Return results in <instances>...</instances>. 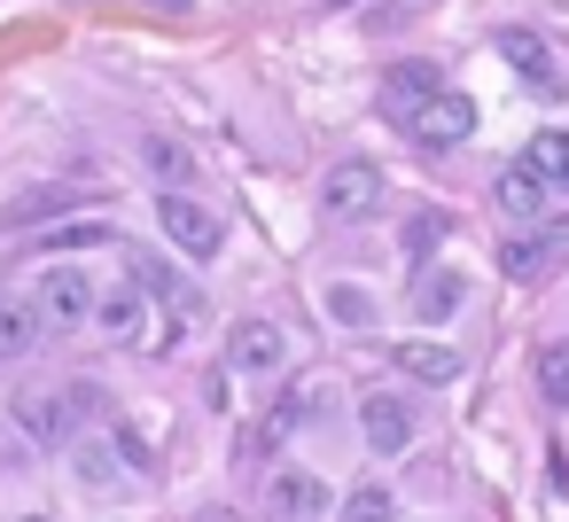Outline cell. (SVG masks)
<instances>
[{
    "label": "cell",
    "mask_w": 569,
    "mask_h": 522,
    "mask_svg": "<svg viewBox=\"0 0 569 522\" xmlns=\"http://www.w3.org/2000/svg\"><path fill=\"white\" fill-rule=\"evenodd\" d=\"M149 9H164V17H188V0H149Z\"/></svg>",
    "instance_id": "cell-26"
},
{
    "label": "cell",
    "mask_w": 569,
    "mask_h": 522,
    "mask_svg": "<svg viewBox=\"0 0 569 522\" xmlns=\"http://www.w3.org/2000/svg\"><path fill=\"white\" fill-rule=\"evenodd\" d=\"M437 242H445V219H437V211H421V219L406 227V250H413V258H429Z\"/></svg>",
    "instance_id": "cell-22"
},
{
    "label": "cell",
    "mask_w": 569,
    "mask_h": 522,
    "mask_svg": "<svg viewBox=\"0 0 569 522\" xmlns=\"http://www.w3.org/2000/svg\"><path fill=\"white\" fill-rule=\"evenodd\" d=\"M24 522H48V514H24Z\"/></svg>",
    "instance_id": "cell-28"
},
{
    "label": "cell",
    "mask_w": 569,
    "mask_h": 522,
    "mask_svg": "<svg viewBox=\"0 0 569 522\" xmlns=\"http://www.w3.org/2000/svg\"><path fill=\"white\" fill-rule=\"evenodd\" d=\"M491 195H499V211H507V219H522V227H530V219H546V180H538V172H522V164H507Z\"/></svg>",
    "instance_id": "cell-14"
},
{
    "label": "cell",
    "mask_w": 569,
    "mask_h": 522,
    "mask_svg": "<svg viewBox=\"0 0 569 522\" xmlns=\"http://www.w3.org/2000/svg\"><path fill=\"white\" fill-rule=\"evenodd\" d=\"M141 320H149L141 289H110V297H94V328H102L110 343H133V335H141Z\"/></svg>",
    "instance_id": "cell-15"
},
{
    "label": "cell",
    "mask_w": 569,
    "mask_h": 522,
    "mask_svg": "<svg viewBox=\"0 0 569 522\" xmlns=\"http://www.w3.org/2000/svg\"><path fill=\"white\" fill-rule=\"evenodd\" d=\"M110 242V227L94 219V227H63V234H48V250H102Z\"/></svg>",
    "instance_id": "cell-21"
},
{
    "label": "cell",
    "mask_w": 569,
    "mask_h": 522,
    "mask_svg": "<svg viewBox=\"0 0 569 522\" xmlns=\"http://www.w3.org/2000/svg\"><path fill=\"white\" fill-rule=\"evenodd\" d=\"M32 312H40V328L71 335L79 320H94V281H87L79 265H48L40 289H32Z\"/></svg>",
    "instance_id": "cell-4"
},
{
    "label": "cell",
    "mask_w": 569,
    "mask_h": 522,
    "mask_svg": "<svg viewBox=\"0 0 569 522\" xmlns=\"http://www.w3.org/2000/svg\"><path fill=\"white\" fill-rule=\"evenodd\" d=\"M17 429L48 452V444H71V398L63 390H32V398H17Z\"/></svg>",
    "instance_id": "cell-10"
},
{
    "label": "cell",
    "mask_w": 569,
    "mask_h": 522,
    "mask_svg": "<svg viewBox=\"0 0 569 522\" xmlns=\"http://www.w3.org/2000/svg\"><path fill=\"white\" fill-rule=\"evenodd\" d=\"M375 203H382V172H375L367 157H343V164H328V180H320V219L351 227V219H367Z\"/></svg>",
    "instance_id": "cell-3"
},
{
    "label": "cell",
    "mask_w": 569,
    "mask_h": 522,
    "mask_svg": "<svg viewBox=\"0 0 569 522\" xmlns=\"http://www.w3.org/2000/svg\"><path fill=\"white\" fill-rule=\"evenodd\" d=\"M118 452H126V468H149V444H141V429H126V421H118Z\"/></svg>",
    "instance_id": "cell-25"
},
{
    "label": "cell",
    "mask_w": 569,
    "mask_h": 522,
    "mask_svg": "<svg viewBox=\"0 0 569 522\" xmlns=\"http://www.w3.org/2000/svg\"><path fill=\"white\" fill-rule=\"evenodd\" d=\"M328 312H336L343 328H367V320H375V297L351 289V281H336V289H328Z\"/></svg>",
    "instance_id": "cell-19"
},
{
    "label": "cell",
    "mask_w": 569,
    "mask_h": 522,
    "mask_svg": "<svg viewBox=\"0 0 569 522\" xmlns=\"http://www.w3.org/2000/svg\"><path fill=\"white\" fill-rule=\"evenodd\" d=\"M79 483H94V491H110L118 475H110V460L94 452V444H79Z\"/></svg>",
    "instance_id": "cell-24"
},
{
    "label": "cell",
    "mask_w": 569,
    "mask_h": 522,
    "mask_svg": "<svg viewBox=\"0 0 569 522\" xmlns=\"http://www.w3.org/2000/svg\"><path fill=\"white\" fill-rule=\"evenodd\" d=\"M227 359H234V374H281V359H289V343H281V328L273 320H234V335H227Z\"/></svg>",
    "instance_id": "cell-7"
},
{
    "label": "cell",
    "mask_w": 569,
    "mask_h": 522,
    "mask_svg": "<svg viewBox=\"0 0 569 522\" xmlns=\"http://www.w3.org/2000/svg\"><path fill=\"white\" fill-rule=\"evenodd\" d=\"M499 63H507V71H515V79H522L538 102H561V94H569V79H561L553 48H546L530 24H507V32H499Z\"/></svg>",
    "instance_id": "cell-2"
},
{
    "label": "cell",
    "mask_w": 569,
    "mask_h": 522,
    "mask_svg": "<svg viewBox=\"0 0 569 522\" xmlns=\"http://www.w3.org/2000/svg\"><path fill=\"white\" fill-rule=\"evenodd\" d=\"M359 436H367L375 460H398V452L413 444V413H406L390 390H367V398H359Z\"/></svg>",
    "instance_id": "cell-6"
},
{
    "label": "cell",
    "mask_w": 569,
    "mask_h": 522,
    "mask_svg": "<svg viewBox=\"0 0 569 522\" xmlns=\"http://www.w3.org/2000/svg\"><path fill=\"white\" fill-rule=\"evenodd\" d=\"M266 506H273V522H320L328 491H320L305 468H273V475H266Z\"/></svg>",
    "instance_id": "cell-8"
},
{
    "label": "cell",
    "mask_w": 569,
    "mask_h": 522,
    "mask_svg": "<svg viewBox=\"0 0 569 522\" xmlns=\"http://www.w3.org/2000/svg\"><path fill=\"white\" fill-rule=\"evenodd\" d=\"M390 367L413 382H460V351H445V343H390Z\"/></svg>",
    "instance_id": "cell-13"
},
{
    "label": "cell",
    "mask_w": 569,
    "mask_h": 522,
    "mask_svg": "<svg viewBox=\"0 0 569 522\" xmlns=\"http://www.w3.org/2000/svg\"><path fill=\"white\" fill-rule=\"evenodd\" d=\"M421 94H437V63H398V71L382 79V110H390V126H398Z\"/></svg>",
    "instance_id": "cell-16"
},
{
    "label": "cell",
    "mask_w": 569,
    "mask_h": 522,
    "mask_svg": "<svg viewBox=\"0 0 569 522\" xmlns=\"http://www.w3.org/2000/svg\"><path fill=\"white\" fill-rule=\"evenodd\" d=\"M561 250H569V227H546V234H507L499 273H507V281H538V273H546Z\"/></svg>",
    "instance_id": "cell-11"
},
{
    "label": "cell",
    "mask_w": 569,
    "mask_h": 522,
    "mask_svg": "<svg viewBox=\"0 0 569 522\" xmlns=\"http://www.w3.org/2000/svg\"><path fill=\"white\" fill-rule=\"evenodd\" d=\"M63 203H79V195H63V188H40V195L17 211V227H32V219H48V211H63Z\"/></svg>",
    "instance_id": "cell-23"
},
{
    "label": "cell",
    "mask_w": 569,
    "mask_h": 522,
    "mask_svg": "<svg viewBox=\"0 0 569 522\" xmlns=\"http://www.w3.org/2000/svg\"><path fill=\"white\" fill-rule=\"evenodd\" d=\"M538 398H546V405H561V413H569V335H561V343H546V351H538Z\"/></svg>",
    "instance_id": "cell-18"
},
{
    "label": "cell",
    "mask_w": 569,
    "mask_h": 522,
    "mask_svg": "<svg viewBox=\"0 0 569 522\" xmlns=\"http://www.w3.org/2000/svg\"><path fill=\"white\" fill-rule=\"evenodd\" d=\"M522 172H538L546 188H561L569 180V133H530L522 141Z\"/></svg>",
    "instance_id": "cell-17"
},
{
    "label": "cell",
    "mask_w": 569,
    "mask_h": 522,
    "mask_svg": "<svg viewBox=\"0 0 569 522\" xmlns=\"http://www.w3.org/2000/svg\"><path fill=\"white\" fill-rule=\"evenodd\" d=\"M398 133H413L421 149H460V141L476 133V102L452 94V87H437V94H421V102L398 118Z\"/></svg>",
    "instance_id": "cell-1"
},
{
    "label": "cell",
    "mask_w": 569,
    "mask_h": 522,
    "mask_svg": "<svg viewBox=\"0 0 569 522\" xmlns=\"http://www.w3.org/2000/svg\"><path fill=\"white\" fill-rule=\"evenodd\" d=\"M40 312H32V297H17V289H0V367H24L32 351H40Z\"/></svg>",
    "instance_id": "cell-9"
},
{
    "label": "cell",
    "mask_w": 569,
    "mask_h": 522,
    "mask_svg": "<svg viewBox=\"0 0 569 522\" xmlns=\"http://www.w3.org/2000/svg\"><path fill=\"white\" fill-rule=\"evenodd\" d=\"M157 219H164V234H172L188 258H211V250H219V219H211L188 188H164V195H157Z\"/></svg>",
    "instance_id": "cell-5"
},
{
    "label": "cell",
    "mask_w": 569,
    "mask_h": 522,
    "mask_svg": "<svg viewBox=\"0 0 569 522\" xmlns=\"http://www.w3.org/2000/svg\"><path fill=\"white\" fill-rule=\"evenodd\" d=\"M468 304V273L460 265H421V281H413V312L421 320H452Z\"/></svg>",
    "instance_id": "cell-12"
},
{
    "label": "cell",
    "mask_w": 569,
    "mask_h": 522,
    "mask_svg": "<svg viewBox=\"0 0 569 522\" xmlns=\"http://www.w3.org/2000/svg\"><path fill=\"white\" fill-rule=\"evenodd\" d=\"M343 522H390V491H382V483H359V491L343 499Z\"/></svg>",
    "instance_id": "cell-20"
},
{
    "label": "cell",
    "mask_w": 569,
    "mask_h": 522,
    "mask_svg": "<svg viewBox=\"0 0 569 522\" xmlns=\"http://www.w3.org/2000/svg\"><path fill=\"white\" fill-rule=\"evenodd\" d=\"M196 522H234V514H227V506H203V514H196Z\"/></svg>",
    "instance_id": "cell-27"
}]
</instances>
